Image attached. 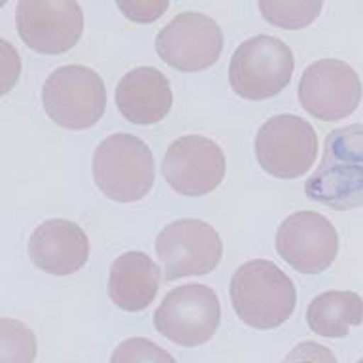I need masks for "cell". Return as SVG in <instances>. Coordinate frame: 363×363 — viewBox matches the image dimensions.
<instances>
[{
	"mask_svg": "<svg viewBox=\"0 0 363 363\" xmlns=\"http://www.w3.org/2000/svg\"><path fill=\"white\" fill-rule=\"evenodd\" d=\"M308 328L325 339H342L363 323V298L354 291H325L306 310Z\"/></svg>",
	"mask_w": 363,
	"mask_h": 363,
	"instance_id": "17",
	"label": "cell"
},
{
	"mask_svg": "<svg viewBox=\"0 0 363 363\" xmlns=\"http://www.w3.org/2000/svg\"><path fill=\"white\" fill-rule=\"evenodd\" d=\"M116 6L125 18L138 23H150L166 12L169 2L167 0H122Z\"/></svg>",
	"mask_w": 363,
	"mask_h": 363,
	"instance_id": "21",
	"label": "cell"
},
{
	"mask_svg": "<svg viewBox=\"0 0 363 363\" xmlns=\"http://www.w3.org/2000/svg\"><path fill=\"white\" fill-rule=\"evenodd\" d=\"M162 270L143 251H125L108 270V297L120 310L141 312L149 308L160 289Z\"/></svg>",
	"mask_w": 363,
	"mask_h": 363,
	"instance_id": "16",
	"label": "cell"
},
{
	"mask_svg": "<svg viewBox=\"0 0 363 363\" xmlns=\"http://www.w3.org/2000/svg\"><path fill=\"white\" fill-rule=\"evenodd\" d=\"M162 173L167 185L179 194L203 196L215 191L225 179V152L213 139L183 135L167 147Z\"/></svg>",
	"mask_w": 363,
	"mask_h": 363,
	"instance_id": "13",
	"label": "cell"
},
{
	"mask_svg": "<svg viewBox=\"0 0 363 363\" xmlns=\"http://www.w3.org/2000/svg\"><path fill=\"white\" fill-rule=\"evenodd\" d=\"M281 363H339L337 357L328 346H322L314 342V340H304L301 345H297L286 359Z\"/></svg>",
	"mask_w": 363,
	"mask_h": 363,
	"instance_id": "22",
	"label": "cell"
},
{
	"mask_svg": "<svg viewBox=\"0 0 363 363\" xmlns=\"http://www.w3.org/2000/svg\"><path fill=\"white\" fill-rule=\"evenodd\" d=\"M230 303L245 325L280 328L291 318L297 291L291 278L267 259H253L236 268L230 280Z\"/></svg>",
	"mask_w": 363,
	"mask_h": 363,
	"instance_id": "2",
	"label": "cell"
},
{
	"mask_svg": "<svg viewBox=\"0 0 363 363\" xmlns=\"http://www.w3.org/2000/svg\"><path fill=\"white\" fill-rule=\"evenodd\" d=\"M276 251L301 274H320L337 259L339 234L325 215L308 209L295 211L278 226Z\"/></svg>",
	"mask_w": 363,
	"mask_h": 363,
	"instance_id": "10",
	"label": "cell"
},
{
	"mask_svg": "<svg viewBox=\"0 0 363 363\" xmlns=\"http://www.w3.org/2000/svg\"><path fill=\"white\" fill-rule=\"evenodd\" d=\"M223 42V29L213 18L200 12H183L158 30L155 46L169 67L196 72L219 60Z\"/></svg>",
	"mask_w": 363,
	"mask_h": 363,
	"instance_id": "11",
	"label": "cell"
},
{
	"mask_svg": "<svg viewBox=\"0 0 363 363\" xmlns=\"http://www.w3.org/2000/svg\"><path fill=\"white\" fill-rule=\"evenodd\" d=\"M295 57L286 42L270 35L251 36L234 50L228 84L234 94L262 101L280 94L291 82Z\"/></svg>",
	"mask_w": 363,
	"mask_h": 363,
	"instance_id": "4",
	"label": "cell"
},
{
	"mask_svg": "<svg viewBox=\"0 0 363 363\" xmlns=\"http://www.w3.org/2000/svg\"><path fill=\"white\" fill-rule=\"evenodd\" d=\"M42 107L55 124L67 130H88L107 107L103 78L86 65L55 69L42 88Z\"/></svg>",
	"mask_w": 363,
	"mask_h": 363,
	"instance_id": "5",
	"label": "cell"
},
{
	"mask_svg": "<svg viewBox=\"0 0 363 363\" xmlns=\"http://www.w3.org/2000/svg\"><path fill=\"white\" fill-rule=\"evenodd\" d=\"M21 40L40 54H63L80 40L82 8L74 0H21L16 8Z\"/></svg>",
	"mask_w": 363,
	"mask_h": 363,
	"instance_id": "12",
	"label": "cell"
},
{
	"mask_svg": "<svg viewBox=\"0 0 363 363\" xmlns=\"http://www.w3.org/2000/svg\"><path fill=\"white\" fill-rule=\"evenodd\" d=\"M304 194L337 211L363 208V124L329 133L322 162L304 183Z\"/></svg>",
	"mask_w": 363,
	"mask_h": 363,
	"instance_id": "1",
	"label": "cell"
},
{
	"mask_svg": "<svg viewBox=\"0 0 363 363\" xmlns=\"http://www.w3.org/2000/svg\"><path fill=\"white\" fill-rule=\"evenodd\" d=\"M0 52H2V94H8L18 82L19 71H21V61H19L18 50L13 48L8 40L0 42Z\"/></svg>",
	"mask_w": 363,
	"mask_h": 363,
	"instance_id": "23",
	"label": "cell"
},
{
	"mask_svg": "<svg viewBox=\"0 0 363 363\" xmlns=\"http://www.w3.org/2000/svg\"><path fill=\"white\" fill-rule=\"evenodd\" d=\"M155 250L162 274L173 281L211 272L223 257V240L206 220L177 219L162 228Z\"/></svg>",
	"mask_w": 363,
	"mask_h": 363,
	"instance_id": "6",
	"label": "cell"
},
{
	"mask_svg": "<svg viewBox=\"0 0 363 363\" xmlns=\"http://www.w3.org/2000/svg\"><path fill=\"white\" fill-rule=\"evenodd\" d=\"M255 156L268 175L297 179L314 166L318 135L312 124L297 114H276L257 131Z\"/></svg>",
	"mask_w": 363,
	"mask_h": 363,
	"instance_id": "7",
	"label": "cell"
},
{
	"mask_svg": "<svg viewBox=\"0 0 363 363\" xmlns=\"http://www.w3.org/2000/svg\"><path fill=\"white\" fill-rule=\"evenodd\" d=\"M357 363H363V357H362V359H359V362H357Z\"/></svg>",
	"mask_w": 363,
	"mask_h": 363,
	"instance_id": "24",
	"label": "cell"
},
{
	"mask_svg": "<svg viewBox=\"0 0 363 363\" xmlns=\"http://www.w3.org/2000/svg\"><path fill=\"white\" fill-rule=\"evenodd\" d=\"M301 107L314 118L342 120L362 103L363 88L354 67L325 57L304 69L297 89Z\"/></svg>",
	"mask_w": 363,
	"mask_h": 363,
	"instance_id": "9",
	"label": "cell"
},
{
	"mask_svg": "<svg viewBox=\"0 0 363 363\" xmlns=\"http://www.w3.org/2000/svg\"><path fill=\"white\" fill-rule=\"evenodd\" d=\"M220 323L217 293L203 284H186L167 293L155 312V328L179 346H200Z\"/></svg>",
	"mask_w": 363,
	"mask_h": 363,
	"instance_id": "8",
	"label": "cell"
},
{
	"mask_svg": "<svg viewBox=\"0 0 363 363\" xmlns=\"http://www.w3.org/2000/svg\"><path fill=\"white\" fill-rule=\"evenodd\" d=\"M320 0H261L259 10L268 23L281 29H301L314 21L322 12Z\"/></svg>",
	"mask_w": 363,
	"mask_h": 363,
	"instance_id": "18",
	"label": "cell"
},
{
	"mask_svg": "<svg viewBox=\"0 0 363 363\" xmlns=\"http://www.w3.org/2000/svg\"><path fill=\"white\" fill-rule=\"evenodd\" d=\"M111 363H177L162 346L145 337H131L114 348Z\"/></svg>",
	"mask_w": 363,
	"mask_h": 363,
	"instance_id": "20",
	"label": "cell"
},
{
	"mask_svg": "<svg viewBox=\"0 0 363 363\" xmlns=\"http://www.w3.org/2000/svg\"><path fill=\"white\" fill-rule=\"evenodd\" d=\"M114 101L120 114L131 124H158L172 111V86L160 69L135 67L120 78Z\"/></svg>",
	"mask_w": 363,
	"mask_h": 363,
	"instance_id": "15",
	"label": "cell"
},
{
	"mask_svg": "<svg viewBox=\"0 0 363 363\" xmlns=\"http://www.w3.org/2000/svg\"><path fill=\"white\" fill-rule=\"evenodd\" d=\"M27 250L36 268L52 276H71L88 261L89 240L77 223L48 219L33 230Z\"/></svg>",
	"mask_w": 363,
	"mask_h": 363,
	"instance_id": "14",
	"label": "cell"
},
{
	"mask_svg": "<svg viewBox=\"0 0 363 363\" xmlns=\"http://www.w3.org/2000/svg\"><path fill=\"white\" fill-rule=\"evenodd\" d=\"M36 337L23 322L13 318L0 320V363H33Z\"/></svg>",
	"mask_w": 363,
	"mask_h": 363,
	"instance_id": "19",
	"label": "cell"
},
{
	"mask_svg": "<svg viewBox=\"0 0 363 363\" xmlns=\"http://www.w3.org/2000/svg\"><path fill=\"white\" fill-rule=\"evenodd\" d=\"M91 173L107 198L120 203L139 202L155 185V156L143 139L113 133L97 145Z\"/></svg>",
	"mask_w": 363,
	"mask_h": 363,
	"instance_id": "3",
	"label": "cell"
}]
</instances>
